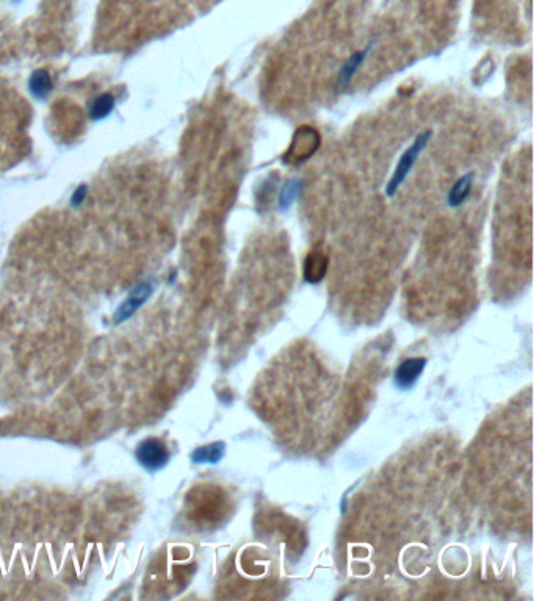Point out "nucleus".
Masks as SVG:
<instances>
[{"label":"nucleus","instance_id":"nucleus-12","mask_svg":"<svg viewBox=\"0 0 534 601\" xmlns=\"http://www.w3.org/2000/svg\"><path fill=\"white\" fill-rule=\"evenodd\" d=\"M300 182L298 180H290L285 184L284 190L281 193V198H279V204H281L282 210H287L289 207L293 204V200L296 199L298 193H300Z\"/></svg>","mask_w":534,"mask_h":601},{"label":"nucleus","instance_id":"nucleus-14","mask_svg":"<svg viewBox=\"0 0 534 601\" xmlns=\"http://www.w3.org/2000/svg\"><path fill=\"white\" fill-rule=\"evenodd\" d=\"M16 2H21V0H16Z\"/></svg>","mask_w":534,"mask_h":601},{"label":"nucleus","instance_id":"nucleus-9","mask_svg":"<svg viewBox=\"0 0 534 601\" xmlns=\"http://www.w3.org/2000/svg\"><path fill=\"white\" fill-rule=\"evenodd\" d=\"M369 49H370V46L367 47V49H364V50H361V52H356L354 54L350 60H348L343 66H341V69H340V72H339V83L341 85V86H346L348 83H350L351 81V79L354 77V74H356V71L359 67L362 66V63H364V60H365V56H367V54H369Z\"/></svg>","mask_w":534,"mask_h":601},{"label":"nucleus","instance_id":"nucleus-6","mask_svg":"<svg viewBox=\"0 0 534 601\" xmlns=\"http://www.w3.org/2000/svg\"><path fill=\"white\" fill-rule=\"evenodd\" d=\"M327 271V255L321 249H315L306 257L304 263V279L309 284H316L320 282Z\"/></svg>","mask_w":534,"mask_h":601},{"label":"nucleus","instance_id":"nucleus-13","mask_svg":"<svg viewBox=\"0 0 534 601\" xmlns=\"http://www.w3.org/2000/svg\"><path fill=\"white\" fill-rule=\"evenodd\" d=\"M86 194H88V188H86V185L77 186L76 191H74L72 196H71V205L72 207H79L85 200Z\"/></svg>","mask_w":534,"mask_h":601},{"label":"nucleus","instance_id":"nucleus-8","mask_svg":"<svg viewBox=\"0 0 534 601\" xmlns=\"http://www.w3.org/2000/svg\"><path fill=\"white\" fill-rule=\"evenodd\" d=\"M29 90L36 99L40 100L46 99L49 96V93L52 91V79L51 75H49V72L44 71V69L35 71L29 80Z\"/></svg>","mask_w":534,"mask_h":601},{"label":"nucleus","instance_id":"nucleus-1","mask_svg":"<svg viewBox=\"0 0 534 601\" xmlns=\"http://www.w3.org/2000/svg\"><path fill=\"white\" fill-rule=\"evenodd\" d=\"M136 462L149 473H157L170 462L171 453L166 443L157 437H149L138 443L135 449Z\"/></svg>","mask_w":534,"mask_h":601},{"label":"nucleus","instance_id":"nucleus-3","mask_svg":"<svg viewBox=\"0 0 534 601\" xmlns=\"http://www.w3.org/2000/svg\"><path fill=\"white\" fill-rule=\"evenodd\" d=\"M154 293V284L152 282H140L138 285H135L132 290L129 291L126 299L118 305V309L113 313V323L118 326L124 321H127L129 318H132L136 310L146 304V300L152 296Z\"/></svg>","mask_w":534,"mask_h":601},{"label":"nucleus","instance_id":"nucleus-7","mask_svg":"<svg viewBox=\"0 0 534 601\" xmlns=\"http://www.w3.org/2000/svg\"><path fill=\"white\" fill-rule=\"evenodd\" d=\"M225 451H226V444L222 442H213V443L204 444V447L196 448L193 453H191V462L197 463V465H202V463L215 465V463H218L222 457H225Z\"/></svg>","mask_w":534,"mask_h":601},{"label":"nucleus","instance_id":"nucleus-4","mask_svg":"<svg viewBox=\"0 0 534 601\" xmlns=\"http://www.w3.org/2000/svg\"><path fill=\"white\" fill-rule=\"evenodd\" d=\"M318 143H320L318 134H316L314 129L301 127L295 134L293 144H291V147L289 149L287 160L300 163L302 160L309 159V157L315 152V149L318 147Z\"/></svg>","mask_w":534,"mask_h":601},{"label":"nucleus","instance_id":"nucleus-11","mask_svg":"<svg viewBox=\"0 0 534 601\" xmlns=\"http://www.w3.org/2000/svg\"><path fill=\"white\" fill-rule=\"evenodd\" d=\"M471 184H474V174H465L462 179H459L455 185H453L451 191L448 194V204L451 207H459L465 199L469 198Z\"/></svg>","mask_w":534,"mask_h":601},{"label":"nucleus","instance_id":"nucleus-5","mask_svg":"<svg viewBox=\"0 0 534 601\" xmlns=\"http://www.w3.org/2000/svg\"><path fill=\"white\" fill-rule=\"evenodd\" d=\"M426 362L428 360L425 357H409V359L403 360L398 365V368L395 369L396 387H400L401 390L411 388L415 382L419 380L421 373L425 371Z\"/></svg>","mask_w":534,"mask_h":601},{"label":"nucleus","instance_id":"nucleus-2","mask_svg":"<svg viewBox=\"0 0 534 601\" xmlns=\"http://www.w3.org/2000/svg\"><path fill=\"white\" fill-rule=\"evenodd\" d=\"M431 131H425V134L419 135L415 138V141L411 147H409L405 154L401 155V159L398 161V165H396L395 171L392 174V177H390V182L387 184V194L389 196H394L396 193V190L401 186L403 182L406 180L407 174L411 173V169L414 168L415 160L419 159V155L421 154V150L425 149V146L430 141Z\"/></svg>","mask_w":534,"mask_h":601},{"label":"nucleus","instance_id":"nucleus-10","mask_svg":"<svg viewBox=\"0 0 534 601\" xmlns=\"http://www.w3.org/2000/svg\"><path fill=\"white\" fill-rule=\"evenodd\" d=\"M115 109V97L111 94L105 93L101 96L92 100L90 105V118L92 121H101V119L107 118Z\"/></svg>","mask_w":534,"mask_h":601}]
</instances>
